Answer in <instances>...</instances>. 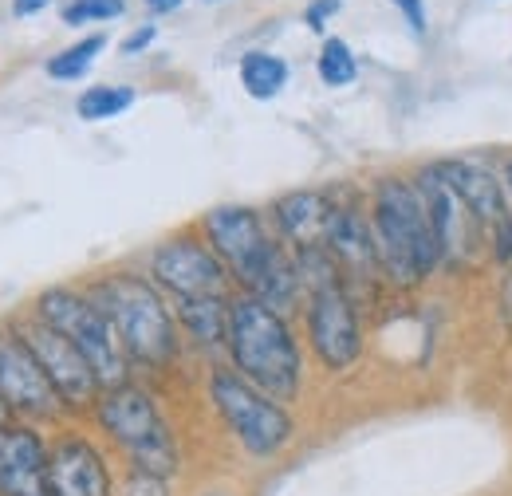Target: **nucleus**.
I'll use <instances>...</instances> for the list:
<instances>
[{
    "label": "nucleus",
    "mask_w": 512,
    "mask_h": 496,
    "mask_svg": "<svg viewBox=\"0 0 512 496\" xmlns=\"http://www.w3.org/2000/svg\"><path fill=\"white\" fill-rule=\"evenodd\" d=\"M209 245L221 256V264L233 268V276L245 284V292L264 300L268 308L284 311L300 292V272L288 260V252L264 233L260 213L249 205H221L205 213Z\"/></svg>",
    "instance_id": "nucleus-1"
},
{
    "label": "nucleus",
    "mask_w": 512,
    "mask_h": 496,
    "mask_svg": "<svg viewBox=\"0 0 512 496\" xmlns=\"http://www.w3.org/2000/svg\"><path fill=\"white\" fill-rule=\"evenodd\" d=\"M371 233H375V248H379V268L394 284L410 288V284L426 280L442 260L422 189L410 182H398V178L379 182Z\"/></svg>",
    "instance_id": "nucleus-2"
},
{
    "label": "nucleus",
    "mask_w": 512,
    "mask_h": 496,
    "mask_svg": "<svg viewBox=\"0 0 512 496\" xmlns=\"http://www.w3.org/2000/svg\"><path fill=\"white\" fill-rule=\"evenodd\" d=\"M229 351L237 371L272 398H296L300 390V347L284 315L256 296H237L229 304Z\"/></svg>",
    "instance_id": "nucleus-3"
},
{
    "label": "nucleus",
    "mask_w": 512,
    "mask_h": 496,
    "mask_svg": "<svg viewBox=\"0 0 512 496\" xmlns=\"http://www.w3.org/2000/svg\"><path fill=\"white\" fill-rule=\"evenodd\" d=\"M87 300L111 319V327L119 331L130 359H138L146 367H166L178 355L174 319H170V311L150 280L115 272V276L95 280Z\"/></svg>",
    "instance_id": "nucleus-4"
},
{
    "label": "nucleus",
    "mask_w": 512,
    "mask_h": 496,
    "mask_svg": "<svg viewBox=\"0 0 512 496\" xmlns=\"http://www.w3.org/2000/svg\"><path fill=\"white\" fill-rule=\"evenodd\" d=\"M304 276H308V288H312V300H308L312 351L320 355V363L327 371H347L359 359L363 339H359L355 308H351L343 284L335 280V260H331L327 248L304 252Z\"/></svg>",
    "instance_id": "nucleus-5"
},
{
    "label": "nucleus",
    "mask_w": 512,
    "mask_h": 496,
    "mask_svg": "<svg viewBox=\"0 0 512 496\" xmlns=\"http://www.w3.org/2000/svg\"><path fill=\"white\" fill-rule=\"evenodd\" d=\"M99 422L103 430L123 445L134 469L142 473H158L170 477L178 469V445L170 426L162 422L158 406L150 402V394H142L138 386H115L99 398Z\"/></svg>",
    "instance_id": "nucleus-6"
},
{
    "label": "nucleus",
    "mask_w": 512,
    "mask_h": 496,
    "mask_svg": "<svg viewBox=\"0 0 512 496\" xmlns=\"http://www.w3.org/2000/svg\"><path fill=\"white\" fill-rule=\"evenodd\" d=\"M36 315L83 351V359L95 367L103 386H111V390L127 386V347H123L119 331L111 327V319L87 296L67 292V288H52L36 300Z\"/></svg>",
    "instance_id": "nucleus-7"
},
{
    "label": "nucleus",
    "mask_w": 512,
    "mask_h": 496,
    "mask_svg": "<svg viewBox=\"0 0 512 496\" xmlns=\"http://www.w3.org/2000/svg\"><path fill=\"white\" fill-rule=\"evenodd\" d=\"M209 394L225 426L253 457H272L292 441V418L284 414V406H276V398L253 386L245 374L217 371Z\"/></svg>",
    "instance_id": "nucleus-8"
},
{
    "label": "nucleus",
    "mask_w": 512,
    "mask_h": 496,
    "mask_svg": "<svg viewBox=\"0 0 512 496\" xmlns=\"http://www.w3.org/2000/svg\"><path fill=\"white\" fill-rule=\"evenodd\" d=\"M0 402L12 414H32V418H52L64 406L36 351L16 327L0 331Z\"/></svg>",
    "instance_id": "nucleus-9"
},
{
    "label": "nucleus",
    "mask_w": 512,
    "mask_h": 496,
    "mask_svg": "<svg viewBox=\"0 0 512 496\" xmlns=\"http://www.w3.org/2000/svg\"><path fill=\"white\" fill-rule=\"evenodd\" d=\"M24 339H28V347L36 351V359H40V367L48 371L52 378V386H56V394L64 398V406L71 410H87V406H95V398H99V374L95 367L83 359V351L60 335L56 327H48L40 315H36V323H24V327H16Z\"/></svg>",
    "instance_id": "nucleus-10"
},
{
    "label": "nucleus",
    "mask_w": 512,
    "mask_h": 496,
    "mask_svg": "<svg viewBox=\"0 0 512 496\" xmlns=\"http://www.w3.org/2000/svg\"><path fill=\"white\" fill-rule=\"evenodd\" d=\"M154 280L174 292L178 300H201L225 292V264L209 245H201L193 233L170 237L154 252Z\"/></svg>",
    "instance_id": "nucleus-11"
},
{
    "label": "nucleus",
    "mask_w": 512,
    "mask_h": 496,
    "mask_svg": "<svg viewBox=\"0 0 512 496\" xmlns=\"http://www.w3.org/2000/svg\"><path fill=\"white\" fill-rule=\"evenodd\" d=\"M418 189H422V201L430 209V221H434V233H438V248L449 264H461L473 248H477V217L469 213V205L446 186V178L430 166L422 170L418 178Z\"/></svg>",
    "instance_id": "nucleus-12"
},
{
    "label": "nucleus",
    "mask_w": 512,
    "mask_h": 496,
    "mask_svg": "<svg viewBox=\"0 0 512 496\" xmlns=\"http://www.w3.org/2000/svg\"><path fill=\"white\" fill-rule=\"evenodd\" d=\"M0 496H52L48 449L28 426H0Z\"/></svg>",
    "instance_id": "nucleus-13"
},
{
    "label": "nucleus",
    "mask_w": 512,
    "mask_h": 496,
    "mask_svg": "<svg viewBox=\"0 0 512 496\" xmlns=\"http://www.w3.org/2000/svg\"><path fill=\"white\" fill-rule=\"evenodd\" d=\"M48 481L52 496H111V473L91 441L64 434L48 449Z\"/></svg>",
    "instance_id": "nucleus-14"
},
{
    "label": "nucleus",
    "mask_w": 512,
    "mask_h": 496,
    "mask_svg": "<svg viewBox=\"0 0 512 496\" xmlns=\"http://www.w3.org/2000/svg\"><path fill=\"white\" fill-rule=\"evenodd\" d=\"M276 225L280 233L304 252H320L327 248V229H331V217H335V201L327 193L316 189H300V193H288L276 201Z\"/></svg>",
    "instance_id": "nucleus-15"
},
{
    "label": "nucleus",
    "mask_w": 512,
    "mask_h": 496,
    "mask_svg": "<svg viewBox=\"0 0 512 496\" xmlns=\"http://www.w3.org/2000/svg\"><path fill=\"white\" fill-rule=\"evenodd\" d=\"M327 252L335 260V268L355 272V276H371L379 268V248H375L371 225L347 205H335V217L327 229Z\"/></svg>",
    "instance_id": "nucleus-16"
},
{
    "label": "nucleus",
    "mask_w": 512,
    "mask_h": 496,
    "mask_svg": "<svg viewBox=\"0 0 512 496\" xmlns=\"http://www.w3.org/2000/svg\"><path fill=\"white\" fill-rule=\"evenodd\" d=\"M442 178H446V186L469 205V213L477 217V221H505L509 213H505V201H501V186H497V178L485 170V166H473V162H438L434 166Z\"/></svg>",
    "instance_id": "nucleus-17"
},
{
    "label": "nucleus",
    "mask_w": 512,
    "mask_h": 496,
    "mask_svg": "<svg viewBox=\"0 0 512 496\" xmlns=\"http://www.w3.org/2000/svg\"><path fill=\"white\" fill-rule=\"evenodd\" d=\"M182 323L193 331V339H201L205 347L225 343L229 339V304L221 296H201V300H178Z\"/></svg>",
    "instance_id": "nucleus-18"
},
{
    "label": "nucleus",
    "mask_w": 512,
    "mask_h": 496,
    "mask_svg": "<svg viewBox=\"0 0 512 496\" xmlns=\"http://www.w3.org/2000/svg\"><path fill=\"white\" fill-rule=\"evenodd\" d=\"M241 83H245V91H249L253 99H272V95L284 91L288 67H284V60H276V56H268V52H249V56L241 60Z\"/></svg>",
    "instance_id": "nucleus-19"
},
{
    "label": "nucleus",
    "mask_w": 512,
    "mask_h": 496,
    "mask_svg": "<svg viewBox=\"0 0 512 496\" xmlns=\"http://www.w3.org/2000/svg\"><path fill=\"white\" fill-rule=\"evenodd\" d=\"M130 103H134V91L130 87H91L79 95L75 111L83 123H103V119H115L123 115Z\"/></svg>",
    "instance_id": "nucleus-20"
},
{
    "label": "nucleus",
    "mask_w": 512,
    "mask_h": 496,
    "mask_svg": "<svg viewBox=\"0 0 512 496\" xmlns=\"http://www.w3.org/2000/svg\"><path fill=\"white\" fill-rule=\"evenodd\" d=\"M103 48H107V40H103V36H87V40L71 44L67 52H60L56 60H48V75H52V79H79Z\"/></svg>",
    "instance_id": "nucleus-21"
},
{
    "label": "nucleus",
    "mask_w": 512,
    "mask_h": 496,
    "mask_svg": "<svg viewBox=\"0 0 512 496\" xmlns=\"http://www.w3.org/2000/svg\"><path fill=\"white\" fill-rule=\"evenodd\" d=\"M355 56H351V48L343 44V40H327L320 52V79L327 87H343V83H351L355 79Z\"/></svg>",
    "instance_id": "nucleus-22"
},
{
    "label": "nucleus",
    "mask_w": 512,
    "mask_h": 496,
    "mask_svg": "<svg viewBox=\"0 0 512 496\" xmlns=\"http://www.w3.org/2000/svg\"><path fill=\"white\" fill-rule=\"evenodd\" d=\"M123 16V0H71L64 8L67 24H87V20H115Z\"/></svg>",
    "instance_id": "nucleus-23"
},
{
    "label": "nucleus",
    "mask_w": 512,
    "mask_h": 496,
    "mask_svg": "<svg viewBox=\"0 0 512 496\" xmlns=\"http://www.w3.org/2000/svg\"><path fill=\"white\" fill-rule=\"evenodd\" d=\"M123 496H170V489H166V477L134 469L127 477V485H123Z\"/></svg>",
    "instance_id": "nucleus-24"
},
{
    "label": "nucleus",
    "mask_w": 512,
    "mask_h": 496,
    "mask_svg": "<svg viewBox=\"0 0 512 496\" xmlns=\"http://www.w3.org/2000/svg\"><path fill=\"white\" fill-rule=\"evenodd\" d=\"M390 4L406 16V24H410L414 36H426V8H422V0H390Z\"/></svg>",
    "instance_id": "nucleus-25"
},
{
    "label": "nucleus",
    "mask_w": 512,
    "mask_h": 496,
    "mask_svg": "<svg viewBox=\"0 0 512 496\" xmlns=\"http://www.w3.org/2000/svg\"><path fill=\"white\" fill-rule=\"evenodd\" d=\"M331 12H339V0H312V4H308V12H304V16H308V28L323 32V24H327V16H331Z\"/></svg>",
    "instance_id": "nucleus-26"
},
{
    "label": "nucleus",
    "mask_w": 512,
    "mask_h": 496,
    "mask_svg": "<svg viewBox=\"0 0 512 496\" xmlns=\"http://www.w3.org/2000/svg\"><path fill=\"white\" fill-rule=\"evenodd\" d=\"M150 40H154V28H142V32H134V36H127V40H123V52H127V56H130V52H142Z\"/></svg>",
    "instance_id": "nucleus-27"
},
{
    "label": "nucleus",
    "mask_w": 512,
    "mask_h": 496,
    "mask_svg": "<svg viewBox=\"0 0 512 496\" xmlns=\"http://www.w3.org/2000/svg\"><path fill=\"white\" fill-rule=\"evenodd\" d=\"M12 8H16V16H32V12L48 8V0H12Z\"/></svg>",
    "instance_id": "nucleus-28"
},
{
    "label": "nucleus",
    "mask_w": 512,
    "mask_h": 496,
    "mask_svg": "<svg viewBox=\"0 0 512 496\" xmlns=\"http://www.w3.org/2000/svg\"><path fill=\"white\" fill-rule=\"evenodd\" d=\"M501 308H505V323L512 327V272L509 280H505V288H501Z\"/></svg>",
    "instance_id": "nucleus-29"
},
{
    "label": "nucleus",
    "mask_w": 512,
    "mask_h": 496,
    "mask_svg": "<svg viewBox=\"0 0 512 496\" xmlns=\"http://www.w3.org/2000/svg\"><path fill=\"white\" fill-rule=\"evenodd\" d=\"M146 4H150L154 12H174V8L182 4V0H146Z\"/></svg>",
    "instance_id": "nucleus-30"
},
{
    "label": "nucleus",
    "mask_w": 512,
    "mask_h": 496,
    "mask_svg": "<svg viewBox=\"0 0 512 496\" xmlns=\"http://www.w3.org/2000/svg\"><path fill=\"white\" fill-rule=\"evenodd\" d=\"M8 414H12V410H8L4 402H0V426H8Z\"/></svg>",
    "instance_id": "nucleus-31"
},
{
    "label": "nucleus",
    "mask_w": 512,
    "mask_h": 496,
    "mask_svg": "<svg viewBox=\"0 0 512 496\" xmlns=\"http://www.w3.org/2000/svg\"><path fill=\"white\" fill-rule=\"evenodd\" d=\"M509 186H512V162H509Z\"/></svg>",
    "instance_id": "nucleus-32"
}]
</instances>
